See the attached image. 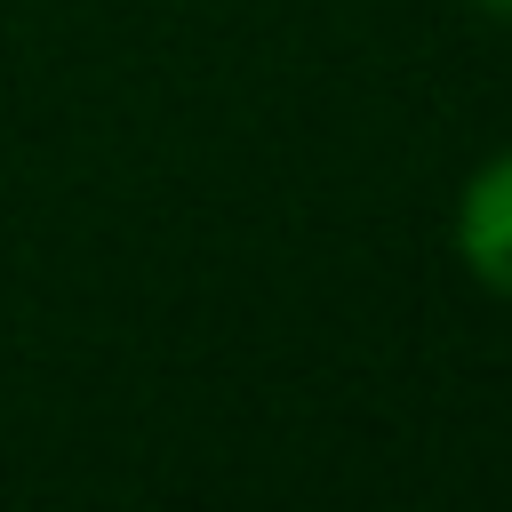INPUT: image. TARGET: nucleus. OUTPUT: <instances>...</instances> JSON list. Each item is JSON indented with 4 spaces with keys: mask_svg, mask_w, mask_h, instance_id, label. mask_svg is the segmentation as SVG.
Returning a JSON list of instances; mask_svg holds the SVG:
<instances>
[{
    "mask_svg": "<svg viewBox=\"0 0 512 512\" xmlns=\"http://www.w3.org/2000/svg\"><path fill=\"white\" fill-rule=\"evenodd\" d=\"M448 248H456V264H464L496 304H512V144L488 152V160L464 176L456 216H448Z\"/></svg>",
    "mask_w": 512,
    "mask_h": 512,
    "instance_id": "1",
    "label": "nucleus"
},
{
    "mask_svg": "<svg viewBox=\"0 0 512 512\" xmlns=\"http://www.w3.org/2000/svg\"><path fill=\"white\" fill-rule=\"evenodd\" d=\"M480 16H496V24H512V0H472Z\"/></svg>",
    "mask_w": 512,
    "mask_h": 512,
    "instance_id": "2",
    "label": "nucleus"
}]
</instances>
